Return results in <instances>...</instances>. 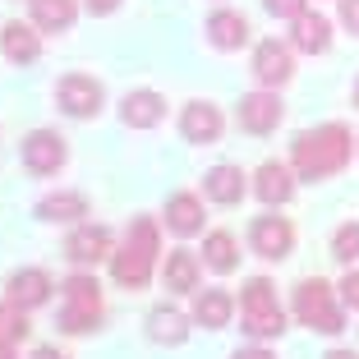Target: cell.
Wrapping results in <instances>:
<instances>
[{
	"instance_id": "cell-1",
	"label": "cell",
	"mask_w": 359,
	"mask_h": 359,
	"mask_svg": "<svg viewBox=\"0 0 359 359\" xmlns=\"http://www.w3.org/2000/svg\"><path fill=\"white\" fill-rule=\"evenodd\" d=\"M359 148V138L350 134L341 120H327L318 129H304L290 148V166L299 180H332L350 166V152Z\"/></svg>"
},
{
	"instance_id": "cell-2",
	"label": "cell",
	"mask_w": 359,
	"mask_h": 359,
	"mask_svg": "<svg viewBox=\"0 0 359 359\" xmlns=\"http://www.w3.org/2000/svg\"><path fill=\"white\" fill-rule=\"evenodd\" d=\"M157 254H161V231L152 217H134L125 231V244L111 254V276L116 285L125 290H143L152 281V267H157Z\"/></svg>"
},
{
	"instance_id": "cell-3",
	"label": "cell",
	"mask_w": 359,
	"mask_h": 359,
	"mask_svg": "<svg viewBox=\"0 0 359 359\" xmlns=\"http://www.w3.org/2000/svg\"><path fill=\"white\" fill-rule=\"evenodd\" d=\"M65 309H60V332H69V337H83V332H97L102 327V285H97L93 272H74L65 276Z\"/></svg>"
},
{
	"instance_id": "cell-4",
	"label": "cell",
	"mask_w": 359,
	"mask_h": 359,
	"mask_svg": "<svg viewBox=\"0 0 359 359\" xmlns=\"http://www.w3.org/2000/svg\"><path fill=\"white\" fill-rule=\"evenodd\" d=\"M240 318H244V332L254 341H272L285 332V313L276 304V285L267 276H249L240 290Z\"/></svg>"
},
{
	"instance_id": "cell-5",
	"label": "cell",
	"mask_w": 359,
	"mask_h": 359,
	"mask_svg": "<svg viewBox=\"0 0 359 359\" xmlns=\"http://www.w3.org/2000/svg\"><path fill=\"white\" fill-rule=\"evenodd\" d=\"M295 318L309 332H323V337H337L346 332V313L337 304V290H332L323 276H304L295 285Z\"/></svg>"
},
{
	"instance_id": "cell-6",
	"label": "cell",
	"mask_w": 359,
	"mask_h": 359,
	"mask_svg": "<svg viewBox=\"0 0 359 359\" xmlns=\"http://www.w3.org/2000/svg\"><path fill=\"white\" fill-rule=\"evenodd\" d=\"M249 249L258 258H267V263H281L295 249V226L285 222V217H276V212H263V217L249 222Z\"/></svg>"
},
{
	"instance_id": "cell-7",
	"label": "cell",
	"mask_w": 359,
	"mask_h": 359,
	"mask_svg": "<svg viewBox=\"0 0 359 359\" xmlns=\"http://www.w3.org/2000/svg\"><path fill=\"white\" fill-rule=\"evenodd\" d=\"M235 120H240L244 134H272L285 120V106L276 97V88H258V93H244L235 106Z\"/></svg>"
},
{
	"instance_id": "cell-8",
	"label": "cell",
	"mask_w": 359,
	"mask_h": 359,
	"mask_svg": "<svg viewBox=\"0 0 359 359\" xmlns=\"http://www.w3.org/2000/svg\"><path fill=\"white\" fill-rule=\"evenodd\" d=\"M55 102H60L65 116H74V120H93L97 111H102L106 93H102V83H97L93 74H65L60 83H55Z\"/></svg>"
},
{
	"instance_id": "cell-9",
	"label": "cell",
	"mask_w": 359,
	"mask_h": 359,
	"mask_svg": "<svg viewBox=\"0 0 359 359\" xmlns=\"http://www.w3.org/2000/svg\"><path fill=\"white\" fill-rule=\"evenodd\" d=\"M19 157L32 175H55V170L69 161V148H65V138L55 134V129H32L19 143Z\"/></svg>"
},
{
	"instance_id": "cell-10",
	"label": "cell",
	"mask_w": 359,
	"mask_h": 359,
	"mask_svg": "<svg viewBox=\"0 0 359 359\" xmlns=\"http://www.w3.org/2000/svg\"><path fill=\"white\" fill-rule=\"evenodd\" d=\"M290 74H295V51H290V42H276V37H267V42L254 46V79H258L263 88L290 83Z\"/></svg>"
},
{
	"instance_id": "cell-11",
	"label": "cell",
	"mask_w": 359,
	"mask_h": 359,
	"mask_svg": "<svg viewBox=\"0 0 359 359\" xmlns=\"http://www.w3.org/2000/svg\"><path fill=\"white\" fill-rule=\"evenodd\" d=\"M226 129V116H222V106H212V102H189L184 111H180V134H184V143H198V148H208V143H217Z\"/></svg>"
},
{
	"instance_id": "cell-12",
	"label": "cell",
	"mask_w": 359,
	"mask_h": 359,
	"mask_svg": "<svg viewBox=\"0 0 359 359\" xmlns=\"http://www.w3.org/2000/svg\"><path fill=\"white\" fill-rule=\"evenodd\" d=\"M111 254H116V249H111V231H106V226H74L69 240H65V258L79 263V267H97Z\"/></svg>"
},
{
	"instance_id": "cell-13",
	"label": "cell",
	"mask_w": 359,
	"mask_h": 359,
	"mask_svg": "<svg viewBox=\"0 0 359 359\" xmlns=\"http://www.w3.org/2000/svg\"><path fill=\"white\" fill-rule=\"evenodd\" d=\"M254 194L267 203V208H285V203L295 198V166H285V161H263L254 170Z\"/></svg>"
},
{
	"instance_id": "cell-14",
	"label": "cell",
	"mask_w": 359,
	"mask_h": 359,
	"mask_svg": "<svg viewBox=\"0 0 359 359\" xmlns=\"http://www.w3.org/2000/svg\"><path fill=\"white\" fill-rule=\"evenodd\" d=\"M120 120H125L129 129H157L161 120H166V97L152 93V88H134V93H125V102H120Z\"/></svg>"
},
{
	"instance_id": "cell-15",
	"label": "cell",
	"mask_w": 359,
	"mask_h": 359,
	"mask_svg": "<svg viewBox=\"0 0 359 359\" xmlns=\"http://www.w3.org/2000/svg\"><path fill=\"white\" fill-rule=\"evenodd\" d=\"M0 55L14 60V65H37L42 60V32L32 28V23L10 19L5 28H0Z\"/></svg>"
},
{
	"instance_id": "cell-16",
	"label": "cell",
	"mask_w": 359,
	"mask_h": 359,
	"mask_svg": "<svg viewBox=\"0 0 359 359\" xmlns=\"http://www.w3.org/2000/svg\"><path fill=\"white\" fill-rule=\"evenodd\" d=\"M203 32H208V42L217 46V51H240V46L249 42V19H244L240 10H212L208 23H203Z\"/></svg>"
},
{
	"instance_id": "cell-17",
	"label": "cell",
	"mask_w": 359,
	"mask_h": 359,
	"mask_svg": "<svg viewBox=\"0 0 359 359\" xmlns=\"http://www.w3.org/2000/svg\"><path fill=\"white\" fill-rule=\"evenodd\" d=\"M51 290H55V281L42 267H23V272L10 276V304H19L23 313H28V309H42L46 299H51Z\"/></svg>"
},
{
	"instance_id": "cell-18",
	"label": "cell",
	"mask_w": 359,
	"mask_h": 359,
	"mask_svg": "<svg viewBox=\"0 0 359 359\" xmlns=\"http://www.w3.org/2000/svg\"><path fill=\"white\" fill-rule=\"evenodd\" d=\"M244 194H249V175H244L240 166H212L208 175H203V198L222 203V208H235Z\"/></svg>"
},
{
	"instance_id": "cell-19",
	"label": "cell",
	"mask_w": 359,
	"mask_h": 359,
	"mask_svg": "<svg viewBox=\"0 0 359 359\" xmlns=\"http://www.w3.org/2000/svg\"><path fill=\"white\" fill-rule=\"evenodd\" d=\"M231 313H235V295L222 290V285H212V290H198L194 295V323L208 332H222L231 327Z\"/></svg>"
},
{
	"instance_id": "cell-20",
	"label": "cell",
	"mask_w": 359,
	"mask_h": 359,
	"mask_svg": "<svg viewBox=\"0 0 359 359\" xmlns=\"http://www.w3.org/2000/svg\"><path fill=\"white\" fill-rule=\"evenodd\" d=\"M166 231L189 240V235L203 231V198L198 194H170L166 198Z\"/></svg>"
},
{
	"instance_id": "cell-21",
	"label": "cell",
	"mask_w": 359,
	"mask_h": 359,
	"mask_svg": "<svg viewBox=\"0 0 359 359\" xmlns=\"http://www.w3.org/2000/svg\"><path fill=\"white\" fill-rule=\"evenodd\" d=\"M290 32H295L290 42H295L304 55H323V51L332 46V19H327V14H318V10H313V14L304 10L295 23H290Z\"/></svg>"
},
{
	"instance_id": "cell-22",
	"label": "cell",
	"mask_w": 359,
	"mask_h": 359,
	"mask_svg": "<svg viewBox=\"0 0 359 359\" xmlns=\"http://www.w3.org/2000/svg\"><path fill=\"white\" fill-rule=\"evenodd\" d=\"M166 290H175V295H198V254H189V249H170L166 254Z\"/></svg>"
},
{
	"instance_id": "cell-23",
	"label": "cell",
	"mask_w": 359,
	"mask_h": 359,
	"mask_svg": "<svg viewBox=\"0 0 359 359\" xmlns=\"http://www.w3.org/2000/svg\"><path fill=\"white\" fill-rule=\"evenodd\" d=\"M148 337L157 341V346H184V341H189V318L180 313L175 304H157L148 313Z\"/></svg>"
},
{
	"instance_id": "cell-24",
	"label": "cell",
	"mask_w": 359,
	"mask_h": 359,
	"mask_svg": "<svg viewBox=\"0 0 359 359\" xmlns=\"http://www.w3.org/2000/svg\"><path fill=\"white\" fill-rule=\"evenodd\" d=\"M37 217L42 222H83L88 217V198L79 189H55L37 203Z\"/></svg>"
},
{
	"instance_id": "cell-25",
	"label": "cell",
	"mask_w": 359,
	"mask_h": 359,
	"mask_svg": "<svg viewBox=\"0 0 359 359\" xmlns=\"http://www.w3.org/2000/svg\"><path fill=\"white\" fill-rule=\"evenodd\" d=\"M203 263L217 276L235 272V267H240V244H235V235L231 231H208L203 235Z\"/></svg>"
},
{
	"instance_id": "cell-26",
	"label": "cell",
	"mask_w": 359,
	"mask_h": 359,
	"mask_svg": "<svg viewBox=\"0 0 359 359\" xmlns=\"http://www.w3.org/2000/svg\"><path fill=\"white\" fill-rule=\"evenodd\" d=\"M28 5H32V28L42 32H69L79 19L74 0H28Z\"/></svg>"
},
{
	"instance_id": "cell-27",
	"label": "cell",
	"mask_w": 359,
	"mask_h": 359,
	"mask_svg": "<svg viewBox=\"0 0 359 359\" xmlns=\"http://www.w3.org/2000/svg\"><path fill=\"white\" fill-rule=\"evenodd\" d=\"M28 337V318H23V309L19 304H0V350H14L19 341Z\"/></svg>"
},
{
	"instance_id": "cell-28",
	"label": "cell",
	"mask_w": 359,
	"mask_h": 359,
	"mask_svg": "<svg viewBox=\"0 0 359 359\" xmlns=\"http://www.w3.org/2000/svg\"><path fill=\"white\" fill-rule=\"evenodd\" d=\"M332 258L337 263H359V222H346V226H337L332 231Z\"/></svg>"
},
{
	"instance_id": "cell-29",
	"label": "cell",
	"mask_w": 359,
	"mask_h": 359,
	"mask_svg": "<svg viewBox=\"0 0 359 359\" xmlns=\"http://www.w3.org/2000/svg\"><path fill=\"white\" fill-rule=\"evenodd\" d=\"M263 10L272 14V19H290L295 23L299 14H304V0H263Z\"/></svg>"
},
{
	"instance_id": "cell-30",
	"label": "cell",
	"mask_w": 359,
	"mask_h": 359,
	"mask_svg": "<svg viewBox=\"0 0 359 359\" xmlns=\"http://www.w3.org/2000/svg\"><path fill=\"white\" fill-rule=\"evenodd\" d=\"M337 295H341V304H346V309H359V272H346V276H341Z\"/></svg>"
},
{
	"instance_id": "cell-31",
	"label": "cell",
	"mask_w": 359,
	"mask_h": 359,
	"mask_svg": "<svg viewBox=\"0 0 359 359\" xmlns=\"http://www.w3.org/2000/svg\"><path fill=\"white\" fill-rule=\"evenodd\" d=\"M341 23L359 37V0H341Z\"/></svg>"
},
{
	"instance_id": "cell-32",
	"label": "cell",
	"mask_w": 359,
	"mask_h": 359,
	"mask_svg": "<svg viewBox=\"0 0 359 359\" xmlns=\"http://www.w3.org/2000/svg\"><path fill=\"white\" fill-rule=\"evenodd\" d=\"M88 14H116L120 10V0H83Z\"/></svg>"
},
{
	"instance_id": "cell-33",
	"label": "cell",
	"mask_w": 359,
	"mask_h": 359,
	"mask_svg": "<svg viewBox=\"0 0 359 359\" xmlns=\"http://www.w3.org/2000/svg\"><path fill=\"white\" fill-rule=\"evenodd\" d=\"M231 359H276L272 350H263V346H249V350H235Z\"/></svg>"
},
{
	"instance_id": "cell-34",
	"label": "cell",
	"mask_w": 359,
	"mask_h": 359,
	"mask_svg": "<svg viewBox=\"0 0 359 359\" xmlns=\"http://www.w3.org/2000/svg\"><path fill=\"white\" fill-rule=\"evenodd\" d=\"M32 359H69V355L55 350V346H37V350H32Z\"/></svg>"
},
{
	"instance_id": "cell-35",
	"label": "cell",
	"mask_w": 359,
	"mask_h": 359,
	"mask_svg": "<svg viewBox=\"0 0 359 359\" xmlns=\"http://www.w3.org/2000/svg\"><path fill=\"white\" fill-rule=\"evenodd\" d=\"M323 359H359V355H355V350H327Z\"/></svg>"
},
{
	"instance_id": "cell-36",
	"label": "cell",
	"mask_w": 359,
	"mask_h": 359,
	"mask_svg": "<svg viewBox=\"0 0 359 359\" xmlns=\"http://www.w3.org/2000/svg\"><path fill=\"white\" fill-rule=\"evenodd\" d=\"M0 359H14V350H0Z\"/></svg>"
},
{
	"instance_id": "cell-37",
	"label": "cell",
	"mask_w": 359,
	"mask_h": 359,
	"mask_svg": "<svg viewBox=\"0 0 359 359\" xmlns=\"http://www.w3.org/2000/svg\"><path fill=\"white\" fill-rule=\"evenodd\" d=\"M355 106H359V79H355Z\"/></svg>"
}]
</instances>
